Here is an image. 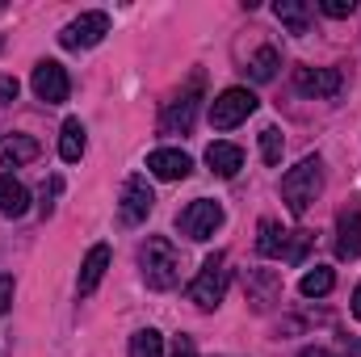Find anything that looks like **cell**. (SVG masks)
Returning a JSON list of instances; mask_svg holds the SVG:
<instances>
[{
    "mask_svg": "<svg viewBox=\"0 0 361 357\" xmlns=\"http://www.w3.org/2000/svg\"><path fill=\"white\" fill-rule=\"evenodd\" d=\"M319 189H324V164H319V156H307L298 169H290L281 177V202L290 214H307V206L319 198Z\"/></svg>",
    "mask_w": 361,
    "mask_h": 357,
    "instance_id": "cell-1",
    "label": "cell"
},
{
    "mask_svg": "<svg viewBox=\"0 0 361 357\" xmlns=\"http://www.w3.org/2000/svg\"><path fill=\"white\" fill-rule=\"evenodd\" d=\"M139 265H143V282L152 290H173L180 277V257L164 236H147V244L139 248Z\"/></svg>",
    "mask_w": 361,
    "mask_h": 357,
    "instance_id": "cell-2",
    "label": "cell"
},
{
    "mask_svg": "<svg viewBox=\"0 0 361 357\" xmlns=\"http://www.w3.org/2000/svg\"><path fill=\"white\" fill-rule=\"evenodd\" d=\"M227 257L223 253H210L202 269H197V277L189 282V303H197L202 311H210V307H219L223 303V294H227Z\"/></svg>",
    "mask_w": 361,
    "mask_h": 357,
    "instance_id": "cell-3",
    "label": "cell"
},
{
    "mask_svg": "<svg viewBox=\"0 0 361 357\" xmlns=\"http://www.w3.org/2000/svg\"><path fill=\"white\" fill-rule=\"evenodd\" d=\"M252 109H257V92L252 89H227L210 101V126L214 131H231V126L248 122Z\"/></svg>",
    "mask_w": 361,
    "mask_h": 357,
    "instance_id": "cell-4",
    "label": "cell"
},
{
    "mask_svg": "<svg viewBox=\"0 0 361 357\" xmlns=\"http://www.w3.org/2000/svg\"><path fill=\"white\" fill-rule=\"evenodd\" d=\"M177 227L185 240H210L219 227H223V206L219 202H210V198H197V202H189L185 210L177 214Z\"/></svg>",
    "mask_w": 361,
    "mask_h": 357,
    "instance_id": "cell-5",
    "label": "cell"
},
{
    "mask_svg": "<svg viewBox=\"0 0 361 357\" xmlns=\"http://www.w3.org/2000/svg\"><path fill=\"white\" fill-rule=\"evenodd\" d=\"M105 34H109V17H105V13H80L76 21L63 25L59 47H68V51H85V47H97Z\"/></svg>",
    "mask_w": 361,
    "mask_h": 357,
    "instance_id": "cell-6",
    "label": "cell"
},
{
    "mask_svg": "<svg viewBox=\"0 0 361 357\" xmlns=\"http://www.w3.org/2000/svg\"><path fill=\"white\" fill-rule=\"evenodd\" d=\"M152 206H156V193H152V185L143 177H130L122 185V202H118V219H122V227H139L147 214H152Z\"/></svg>",
    "mask_w": 361,
    "mask_h": 357,
    "instance_id": "cell-7",
    "label": "cell"
},
{
    "mask_svg": "<svg viewBox=\"0 0 361 357\" xmlns=\"http://www.w3.org/2000/svg\"><path fill=\"white\" fill-rule=\"evenodd\" d=\"M34 92H38V101H47V105H63L68 92H72L68 68L55 63V59H42V63L34 68Z\"/></svg>",
    "mask_w": 361,
    "mask_h": 357,
    "instance_id": "cell-8",
    "label": "cell"
},
{
    "mask_svg": "<svg viewBox=\"0 0 361 357\" xmlns=\"http://www.w3.org/2000/svg\"><path fill=\"white\" fill-rule=\"evenodd\" d=\"M193 118H197V80L160 114V135H189L193 131Z\"/></svg>",
    "mask_w": 361,
    "mask_h": 357,
    "instance_id": "cell-9",
    "label": "cell"
},
{
    "mask_svg": "<svg viewBox=\"0 0 361 357\" xmlns=\"http://www.w3.org/2000/svg\"><path fill=\"white\" fill-rule=\"evenodd\" d=\"M294 89L302 97H336L341 92V72L336 68H298Z\"/></svg>",
    "mask_w": 361,
    "mask_h": 357,
    "instance_id": "cell-10",
    "label": "cell"
},
{
    "mask_svg": "<svg viewBox=\"0 0 361 357\" xmlns=\"http://www.w3.org/2000/svg\"><path fill=\"white\" fill-rule=\"evenodd\" d=\"M336 257L341 261H357L361 257V206L341 210V219H336Z\"/></svg>",
    "mask_w": 361,
    "mask_h": 357,
    "instance_id": "cell-11",
    "label": "cell"
},
{
    "mask_svg": "<svg viewBox=\"0 0 361 357\" xmlns=\"http://www.w3.org/2000/svg\"><path fill=\"white\" fill-rule=\"evenodd\" d=\"M189 169H193V160L177 152V147H156L152 156H147V173L160 181H185L189 177Z\"/></svg>",
    "mask_w": 361,
    "mask_h": 357,
    "instance_id": "cell-12",
    "label": "cell"
},
{
    "mask_svg": "<svg viewBox=\"0 0 361 357\" xmlns=\"http://www.w3.org/2000/svg\"><path fill=\"white\" fill-rule=\"evenodd\" d=\"M206 164H210V173H214V177L231 181L240 169H244V152H240L235 143H223V139H219V143H210V147H206Z\"/></svg>",
    "mask_w": 361,
    "mask_h": 357,
    "instance_id": "cell-13",
    "label": "cell"
},
{
    "mask_svg": "<svg viewBox=\"0 0 361 357\" xmlns=\"http://www.w3.org/2000/svg\"><path fill=\"white\" fill-rule=\"evenodd\" d=\"M25 210H30V189L13 177V173L0 177V214L4 219H21Z\"/></svg>",
    "mask_w": 361,
    "mask_h": 357,
    "instance_id": "cell-14",
    "label": "cell"
},
{
    "mask_svg": "<svg viewBox=\"0 0 361 357\" xmlns=\"http://www.w3.org/2000/svg\"><path fill=\"white\" fill-rule=\"evenodd\" d=\"M105 269H109V248H105V244H92L89 257H85V265H80V282H76V290H80V294H92V290L101 286Z\"/></svg>",
    "mask_w": 361,
    "mask_h": 357,
    "instance_id": "cell-15",
    "label": "cell"
},
{
    "mask_svg": "<svg viewBox=\"0 0 361 357\" xmlns=\"http://www.w3.org/2000/svg\"><path fill=\"white\" fill-rule=\"evenodd\" d=\"M38 139H30V135H8V139H0V160L4 164H30V160H38Z\"/></svg>",
    "mask_w": 361,
    "mask_h": 357,
    "instance_id": "cell-16",
    "label": "cell"
},
{
    "mask_svg": "<svg viewBox=\"0 0 361 357\" xmlns=\"http://www.w3.org/2000/svg\"><path fill=\"white\" fill-rule=\"evenodd\" d=\"M273 13H277V21H281L290 34H307V30H311V8H307L302 0H277Z\"/></svg>",
    "mask_w": 361,
    "mask_h": 357,
    "instance_id": "cell-17",
    "label": "cell"
},
{
    "mask_svg": "<svg viewBox=\"0 0 361 357\" xmlns=\"http://www.w3.org/2000/svg\"><path fill=\"white\" fill-rule=\"evenodd\" d=\"M59 156L68 164H76L85 156V126H80V118H68L63 122V131H59Z\"/></svg>",
    "mask_w": 361,
    "mask_h": 357,
    "instance_id": "cell-18",
    "label": "cell"
},
{
    "mask_svg": "<svg viewBox=\"0 0 361 357\" xmlns=\"http://www.w3.org/2000/svg\"><path fill=\"white\" fill-rule=\"evenodd\" d=\"M286 236H290V231H281V223H277V219H261L257 253H261V257H281V248H286Z\"/></svg>",
    "mask_w": 361,
    "mask_h": 357,
    "instance_id": "cell-19",
    "label": "cell"
},
{
    "mask_svg": "<svg viewBox=\"0 0 361 357\" xmlns=\"http://www.w3.org/2000/svg\"><path fill=\"white\" fill-rule=\"evenodd\" d=\"M332 286H336V273L328 265H315L311 273H302V282H298V290H302L307 298H324Z\"/></svg>",
    "mask_w": 361,
    "mask_h": 357,
    "instance_id": "cell-20",
    "label": "cell"
},
{
    "mask_svg": "<svg viewBox=\"0 0 361 357\" xmlns=\"http://www.w3.org/2000/svg\"><path fill=\"white\" fill-rule=\"evenodd\" d=\"M130 357H164V337L156 328H139L130 337Z\"/></svg>",
    "mask_w": 361,
    "mask_h": 357,
    "instance_id": "cell-21",
    "label": "cell"
},
{
    "mask_svg": "<svg viewBox=\"0 0 361 357\" xmlns=\"http://www.w3.org/2000/svg\"><path fill=\"white\" fill-rule=\"evenodd\" d=\"M277 68H281V55L273 51V47H261L257 55H252V63H248V72H252V80H273L277 76Z\"/></svg>",
    "mask_w": 361,
    "mask_h": 357,
    "instance_id": "cell-22",
    "label": "cell"
},
{
    "mask_svg": "<svg viewBox=\"0 0 361 357\" xmlns=\"http://www.w3.org/2000/svg\"><path fill=\"white\" fill-rule=\"evenodd\" d=\"M311 244H315V236H311V231H290V236H286V248H281V261L298 265V261L311 253Z\"/></svg>",
    "mask_w": 361,
    "mask_h": 357,
    "instance_id": "cell-23",
    "label": "cell"
},
{
    "mask_svg": "<svg viewBox=\"0 0 361 357\" xmlns=\"http://www.w3.org/2000/svg\"><path fill=\"white\" fill-rule=\"evenodd\" d=\"M281 147H286L281 131L277 126H265L261 131V156H265V164H281Z\"/></svg>",
    "mask_w": 361,
    "mask_h": 357,
    "instance_id": "cell-24",
    "label": "cell"
},
{
    "mask_svg": "<svg viewBox=\"0 0 361 357\" xmlns=\"http://www.w3.org/2000/svg\"><path fill=\"white\" fill-rule=\"evenodd\" d=\"M59 193H63V177H51V185L42 189V206H38V210H42V219L55 210V198H59Z\"/></svg>",
    "mask_w": 361,
    "mask_h": 357,
    "instance_id": "cell-25",
    "label": "cell"
},
{
    "mask_svg": "<svg viewBox=\"0 0 361 357\" xmlns=\"http://www.w3.org/2000/svg\"><path fill=\"white\" fill-rule=\"evenodd\" d=\"M319 8H324L328 17H349V13L357 8V0H319Z\"/></svg>",
    "mask_w": 361,
    "mask_h": 357,
    "instance_id": "cell-26",
    "label": "cell"
},
{
    "mask_svg": "<svg viewBox=\"0 0 361 357\" xmlns=\"http://www.w3.org/2000/svg\"><path fill=\"white\" fill-rule=\"evenodd\" d=\"M13 101H17V80L0 76V105H13Z\"/></svg>",
    "mask_w": 361,
    "mask_h": 357,
    "instance_id": "cell-27",
    "label": "cell"
},
{
    "mask_svg": "<svg viewBox=\"0 0 361 357\" xmlns=\"http://www.w3.org/2000/svg\"><path fill=\"white\" fill-rule=\"evenodd\" d=\"M13 307V277H0V315Z\"/></svg>",
    "mask_w": 361,
    "mask_h": 357,
    "instance_id": "cell-28",
    "label": "cell"
},
{
    "mask_svg": "<svg viewBox=\"0 0 361 357\" xmlns=\"http://www.w3.org/2000/svg\"><path fill=\"white\" fill-rule=\"evenodd\" d=\"M173 357H197V349H193V337H177V345H173Z\"/></svg>",
    "mask_w": 361,
    "mask_h": 357,
    "instance_id": "cell-29",
    "label": "cell"
},
{
    "mask_svg": "<svg viewBox=\"0 0 361 357\" xmlns=\"http://www.w3.org/2000/svg\"><path fill=\"white\" fill-rule=\"evenodd\" d=\"M298 357H332V353H328V349H315V345H311V349H302Z\"/></svg>",
    "mask_w": 361,
    "mask_h": 357,
    "instance_id": "cell-30",
    "label": "cell"
},
{
    "mask_svg": "<svg viewBox=\"0 0 361 357\" xmlns=\"http://www.w3.org/2000/svg\"><path fill=\"white\" fill-rule=\"evenodd\" d=\"M353 315L361 320V282H357V290H353Z\"/></svg>",
    "mask_w": 361,
    "mask_h": 357,
    "instance_id": "cell-31",
    "label": "cell"
}]
</instances>
